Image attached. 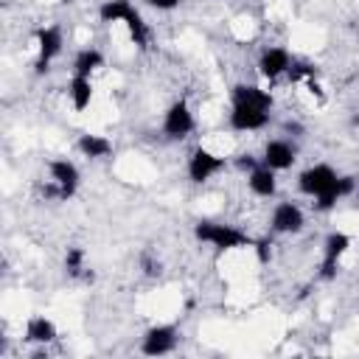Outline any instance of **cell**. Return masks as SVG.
Instances as JSON below:
<instances>
[{"instance_id": "6", "label": "cell", "mask_w": 359, "mask_h": 359, "mask_svg": "<svg viewBox=\"0 0 359 359\" xmlns=\"http://www.w3.org/2000/svg\"><path fill=\"white\" fill-rule=\"evenodd\" d=\"M174 328L171 325H160V328H151L149 334H146V339H143V351L149 353V356H157V353H165V351H171L174 348Z\"/></svg>"}, {"instance_id": "3", "label": "cell", "mask_w": 359, "mask_h": 359, "mask_svg": "<svg viewBox=\"0 0 359 359\" xmlns=\"http://www.w3.org/2000/svg\"><path fill=\"white\" fill-rule=\"evenodd\" d=\"M196 238L210 241V244L219 247V250H233V247L250 244V238H247L244 233H238V230H233V227H227V224H210V222L196 224Z\"/></svg>"}, {"instance_id": "7", "label": "cell", "mask_w": 359, "mask_h": 359, "mask_svg": "<svg viewBox=\"0 0 359 359\" xmlns=\"http://www.w3.org/2000/svg\"><path fill=\"white\" fill-rule=\"evenodd\" d=\"M36 39H39V50H42V59H39L36 70L42 73V70H48V62L62 50V34H59V28H42L36 34Z\"/></svg>"}, {"instance_id": "20", "label": "cell", "mask_w": 359, "mask_h": 359, "mask_svg": "<svg viewBox=\"0 0 359 359\" xmlns=\"http://www.w3.org/2000/svg\"><path fill=\"white\" fill-rule=\"evenodd\" d=\"M67 269H70V275H76V272L81 269V250H79V247H73V250L67 252Z\"/></svg>"}, {"instance_id": "16", "label": "cell", "mask_w": 359, "mask_h": 359, "mask_svg": "<svg viewBox=\"0 0 359 359\" xmlns=\"http://www.w3.org/2000/svg\"><path fill=\"white\" fill-rule=\"evenodd\" d=\"M53 337H56V328H53L50 320L34 317V320L28 323V339H34V342H48V339H53Z\"/></svg>"}, {"instance_id": "9", "label": "cell", "mask_w": 359, "mask_h": 359, "mask_svg": "<svg viewBox=\"0 0 359 359\" xmlns=\"http://www.w3.org/2000/svg\"><path fill=\"white\" fill-rule=\"evenodd\" d=\"M351 244V238L345 233H331L325 241V261H323V278H334L337 272V258L345 252V247Z\"/></svg>"}, {"instance_id": "13", "label": "cell", "mask_w": 359, "mask_h": 359, "mask_svg": "<svg viewBox=\"0 0 359 359\" xmlns=\"http://www.w3.org/2000/svg\"><path fill=\"white\" fill-rule=\"evenodd\" d=\"M264 160H266V165H269V168H289V165L294 163V151H292L286 143L272 140V143L266 146Z\"/></svg>"}, {"instance_id": "8", "label": "cell", "mask_w": 359, "mask_h": 359, "mask_svg": "<svg viewBox=\"0 0 359 359\" xmlns=\"http://www.w3.org/2000/svg\"><path fill=\"white\" fill-rule=\"evenodd\" d=\"M272 227L280 230V233H294V230L303 227V213H300L294 205L283 202V205H278L275 213H272Z\"/></svg>"}, {"instance_id": "22", "label": "cell", "mask_w": 359, "mask_h": 359, "mask_svg": "<svg viewBox=\"0 0 359 359\" xmlns=\"http://www.w3.org/2000/svg\"><path fill=\"white\" fill-rule=\"evenodd\" d=\"M266 247H269L266 241H258V258H261V261H269V250H266Z\"/></svg>"}, {"instance_id": "17", "label": "cell", "mask_w": 359, "mask_h": 359, "mask_svg": "<svg viewBox=\"0 0 359 359\" xmlns=\"http://www.w3.org/2000/svg\"><path fill=\"white\" fill-rule=\"evenodd\" d=\"M70 95H73L76 109H84V107L90 104V95H93V90H90V79H87V76H76V79L70 81Z\"/></svg>"}, {"instance_id": "11", "label": "cell", "mask_w": 359, "mask_h": 359, "mask_svg": "<svg viewBox=\"0 0 359 359\" xmlns=\"http://www.w3.org/2000/svg\"><path fill=\"white\" fill-rule=\"evenodd\" d=\"M266 109H255V107H236L230 115V123L236 129H261L266 123Z\"/></svg>"}, {"instance_id": "18", "label": "cell", "mask_w": 359, "mask_h": 359, "mask_svg": "<svg viewBox=\"0 0 359 359\" xmlns=\"http://www.w3.org/2000/svg\"><path fill=\"white\" fill-rule=\"evenodd\" d=\"M79 149L84 151V154H90V157H104V154H109V140L107 137H98V135H84L81 140H79Z\"/></svg>"}, {"instance_id": "23", "label": "cell", "mask_w": 359, "mask_h": 359, "mask_svg": "<svg viewBox=\"0 0 359 359\" xmlns=\"http://www.w3.org/2000/svg\"><path fill=\"white\" fill-rule=\"evenodd\" d=\"M238 165H241V168H255V160H252V157H241Z\"/></svg>"}, {"instance_id": "2", "label": "cell", "mask_w": 359, "mask_h": 359, "mask_svg": "<svg viewBox=\"0 0 359 359\" xmlns=\"http://www.w3.org/2000/svg\"><path fill=\"white\" fill-rule=\"evenodd\" d=\"M101 20H104V22H118V20H123V22L129 25V31H132V39H135L137 45H146V25H143L140 14H137L126 0H109V3H104V6H101Z\"/></svg>"}, {"instance_id": "4", "label": "cell", "mask_w": 359, "mask_h": 359, "mask_svg": "<svg viewBox=\"0 0 359 359\" xmlns=\"http://www.w3.org/2000/svg\"><path fill=\"white\" fill-rule=\"evenodd\" d=\"M165 135H171V137H182V135H188L191 129H194V118H191V112H188V107L185 104H174L168 112H165Z\"/></svg>"}, {"instance_id": "1", "label": "cell", "mask_w": 359, "mask_h": 359, "mask_svg": "<svg viewBox=\"0 0 359 359\" xmlns=\"http://www.w3.org/2000/svg\"><path fill=\"white\" fill-rule=\"evenodd\" d=\"M351 188H353L351 177H342L339 180L328 165H314V168H309V171L300 174V191L314 194L320 210H328L337 202V196L348 194Z\"/></svg>"}, {"instance_id": "21", "label": "cell", "mask_w": 359, "mask_h": 359, "mask_svg": "<svg viewBox=\"0 0 359 359\" xmlns=\"http://www.w3.org/2000/svg\"><path fill=\"white\" fill-rule=\"evenodd\" d=\"M149 3H151L154 8H174L180 0H149Z\"/></svg>"}, {"instance_id": "10", "label": "cell", "mask_w": 359, "mask_h": 359, "mask_svg": "<svg viewBox=\"0 0 359 359\" xmlns=\"http://www.w3.org/2000/svg\"><path fill=\"white\" fill-rule=\"evenodd\" d=\"M233 101H236V107H255V109H269V104H272V98L264 90L247 87V84H238L233 90Z\"/></svg>"}, {"instance_id": "12", "label": "cell", "mask_w": 359, "mask_h": 359, "mask_svg": "<svg viewBox=\"0 0 359 359\" xmlns=\"http://www.w3.org/2000/svg\"><path fill=\"white\" fill-rule=\"evenodd\" d=\"M50 174H53V180L62 185V196H70L73 188H76V182H79L76 165L67 163V160H53V163H50Z\"/></svg>"}, {"instance_id": "19", "label": "cell", "mask_w": 359, "mask_h": 359, "mask_svg": "<svg viewBox=\"0 0 359 359\" xmlns=\"http://www.w3.org/2000/svg\"><path fill=\"white\" fill-rule=\"evenodd\" d=\"M101 65V53L98 50H81L79 56H76V76H87L93 67H98Z\"/></svg>"}, {"instance_id": "14", "label": "cell", "mask_w": 359, "mask_h": 359, "mask_svg": "<svg viewBox=\"0 0 359 359\" xmlns=\"http://www.w3.org/2000/svg\"><path fill=\"white\" fill-rule=\"evenodd\" d=\"M286 67H289V56H286V50H280V48H272V50H266V53L261 56V73L269 76V79H275V76L283 73Z\"/></svg>"}, {"instance_id": "15", "label": "cell", "mask_w": 359, "mask_h": 359, "mask_svg": "<svg viewBox=\"0 0 359 359\" xmlns=\"http://www.w3.org/2000/svg\"><path fill=\"white\" fill-rule=\"evenodd\" d=\"M250 188L261 196H269L275 191V177H272V168H252V177H250Z\"/></svg>"}, {"instance_id": "5", "label": "cell", "mask_w": 359, "mask_h": 359, "mask_svg": "<svg viewBox=\"0 0 359 359\" xmlns=\"http://www.w3.org/2000/svg\"><path fill=\"white\" fill-rule=\"evenodd\" d=\"M219 168H222V160H219V157H213V154L205 151V149H196L194 157H191L188 174H191L194 182H202V180H208L210 174H216Z\"/></svg>"}]
</instances>
